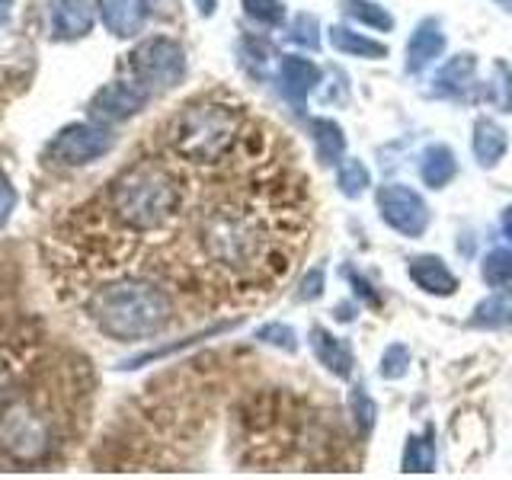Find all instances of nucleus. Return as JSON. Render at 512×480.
Here are the masks:
<instances>
[{
  "label": "nucleus",
  "mask_w": 512,
  "mask_h": 480,
  "mask_svg": "<svg viewBox=\"0 0 512 480\" xmlns=\"http://www.w3.org/2000/svg\"><path fill=\"white\" fill-rule=\"evenodd\" d=\"M308 224L304 180L288 167H272L205 205L192 240L208 279L237 298H260L295 266Z\"/></svg>",
  "instance_id": "1"
},
{
  "label": "nucleus",
  "mask_w": 512,
  "mask_h": 480,
  "mask_svg": "<svg viewBox=\"0 0 512 480\" xmlns=\"http://www.w3.org/2000/svg\"><path fill=\"white\" fill-rule=\"evenodd\" d=\"M186 208V176L164 157H141L106 186L103 212L125 237L167 234Z\"/></svg>",
  "instance_id": "2"
},
{
  "label": "nucleus",
  "mask_w": 512,
  "mask_h": 480,
  "mask_svg": "<svg viewBox=\"0 0 512 480\" xmlns=\"http://www.w3.org/2000/svg\"><path fill=\"white\" fill-rule=\"evenodd\" d=\"M250 138L244 106L224 100H196L176 112L167 128V148L173 157L196 167H221L237 157Z\"/></svg>",
  "instance_id": "3"
},
{
  "label": "nucleus",
  "mask_w": 512,
  "mask_h": 480,
  "mask_svg": "<svg viewBox=\"0 0 512 480\" xmlns=\"http://www.w3.org/2000/svg\"><path fill=\"white\" fill-rule=\"evenodd\" d=\"M87 311L106 336L128 343L167 330L173 320V301L164 288L148 279H119L96 288Z\"/></svg>",
  "instance_id": "4"
},
{
  "label": "nucleus",
  "mask_w": 512,
  "mask_h": 480,
  "mask_svg": "<svg viewBox=\"0 0 512 480\" xmlns=\"http://www.w3.org/2000/svg\"><path fill=\"white\" fill-rule=\"evenodd\" d=\"M55 420L39 400L10 397L0 407V452L16 464H36L52 455Z\"/></svg>",
  "instance_id": "5"
},
{
  "label": "nucleus",
  "mask_w": 512,
  "mask_h": 480,
  "mask_svg": "<svg viewBox=\"0 0 512 480\" xmlns=\"http://www.w3.org/2000/svg\"><path fill=\"white\" fill-rule=\"evenodd\" d=\"M128 71L132 80H138L141 87L154 90H170L183 80L186 74V52L180 42H173L167 36L144 39L132 55H128Z\"/></svg>",
  "instance_id": "6"
},
{
  "label": "nucleus",
  "mask_w": 512,
  "mask_h": 480,
  "mask_svg": "<svg viewBox=\"0 0 512 480\" xmlns=\"http://www.w3.org/2000/svg\"><path fill=\"white\" fill-rule=\"evenodd\" d=\"M109 148H112V135L106 128L80 122V125L61 128L58 138L48 144V157L58 160V164L80 167V164H90L96 157H103Z\"/></svg>",
  "instance_id": "7"
},
{
  "label": "nucleus",
  "mask_w": 512,
  "mask_h": 480,
  "mask_svg": "<svg viewBox=\"0 0 512 480\" xmlns=\"http://www.w3.org/2000/svg\"><path fill=\"white\" fill-rule=\"evenodd\" d=\"M378 208H381L384 224H391V228L404 237H420L429 224L426 202L407 186H384L378 192Z\"/></svg>",
  "instance_id": "8"
},
{
  "label": "nucleus",
  "mask_w": 512,
  "mask_h": 480,
  "mask_svg": "<svg viewBox=\"0 0 512 480\" xmlns=\"http://www.w3.org/2000/svg\"><path fill=\"white\" fill-rule=\"evenodd\" d=\"M148 100H151V90L141 87L138 80H116V84L103 87L90 100V116L96 122H122V119H132L135 112H141Z\"/></svg>",
  "instance_id": "9"
},
{
  "label": "nucleus",
  "mask_w": 512,
  "mask_h": 480,
  "mask_svg": "<svg viewBox=\"0 0 512 480\" xmlns=\"http://www.w3.org/2000/svg\"><path fill=\"white\" fill-rule=\"evenodd\" d=\"M100 16L112 36H138L151 16L148 0H100Z\"/></svg>",
  "instance_id": "10"
},
{
  "label": "nucleus",
  "mask_w": 512,
  "mask_h": 480,
  "mask_svg": "<svg viewBox=\"0 0 512 480\" xmlns=\"http://www.w3.org/2000/svg\"><path fill=\"white\" fill-rule=\"evenodd\" d=\"M48 23H52L55 39H80L93 26L90 0H52L48 7Z\"/></svg>",
  "instance_id": "11"
},
{
  "label": "nucleus",
  "mask_w": 512,
  "mask_h": 480,
  "mask_svg": "<svg viewBox=\"0 0 512 480\" xmlns=\"http://www.w3.org/2000/svg\"><path fill=\"white\" fill-rule=\"evenodd\" d=\"M279 80H282L285 100L301 112V109H304V100H308V93L317 87L320 71L314 68L311 61H304V58H298V55H288V58H282Z\"/></svg>",
  "instance_id": "12"
},
{
  "label": "nucleus",
  "mask_w": 512,
  "mask_h": 480,
  "mask_svg": "<svg viewBox=\"0 0 512 480\" xmlns=\"http://www.w3.org/2000/svg\"><path fill=\"white\" fill-rule=\"evenodd\" d=\"M311 349L317 362L327 368V372L340 375V378H349L352 375V365H356V359H352V349L346 340H336L333 333H327L324 327H311Z\"/></svg>",
  "instance_id": "13"
},
{
  "label": "nucleus",
  "mask_w": 512,
  "mask_h": 480,
  "mask_svg": "<svg viewBox=\"0 0 512 480\" xmlns=\"http://www.w3.org/2000/svg\"><path fill=\"white\" fill-rule=\"evenodd\" d=\"M410 279L416 288H423L426 295H455L458 279L455 272L448 269L439 256H416L410 263Z\"/></svg>",
  "instance_id": "14"
},
{
  "label": "nucleus",
  "mask_w": 512,
  "mask_h": 480,
  "mask_svg": "<svg viewBox=\"0 0 512 480\" xmlns=\"http://www.w3.org/2000/svg\"><path fill=\"white\" fill-rule=\"evenodd\" d=\"M445 48V36L436 20H423L413 29L410 45H407V71H423L426 64H432Z\"/></svg>",
  "instance_id": "15"
},
{
  "label": "nucleus",
  "mask_w": 512,
  "mask_h": 480,
  "mask_svg": "<svg viewBox=\"0 0 512 480\" xmlns=\"http://www.w3.org/2000/svg\"><path fill=\"white\" fill-rule=\"evenodd\" d=\"M506 148H509L506 132L493 119H477L474 122V157H477L480 167L500 164Z\"/></svg>",
  "instance_id": "16"
},
{
  "label": "nucleus",
  "mask_w": 512,
  "mask_h": 480,
  "mask_svg": "<svg viewBox=\"0 0 512 480\" xmlns=\"http://www.w3.org/2000/svg\"><path fill=\"white\" fill-rule=\"evenodd\" d=\"M455 170H458V164H455L452 148H445V144H429V148L423 151L420 176H423V183H426V186L442 189V186L455 176Z\"/></svg>",
  "instance_id": "17"
},
{
  "label": "nucleus",
  "mask_w": 512,
  "mask_h": 480,
  "mask_svg": "<svg viewBox=\"0 0 512 480\" xmlns=\"http://www.w3.org/2000/svg\"><path fill=\"white\" fill-rule=\"evenodd\" d=\"M474 71H477V58L474 55H455L452 61L445 64V68L436 74V93L442 96H455L461 90L471 87L474 80Z\"/></svg>",
  "instance_id": "18"
},
{
  "label": "nucleus",
  "mask_w": 512,
  "mask_h": 480,
  "mask_svg": "<svg viewBox=\"0 0 512 480\" xmlns=\"http://www.w3.org/2000/svg\"><path fill=\"white\" fill-rule=\"evenodd\" d=\"M311 135H314V144H317L320 164H324V167H333L336 160L343 157V151H346L343 128L336 125L333 119H314V122H311Z\"/></svg>",
  "instance_id": "19"
},
{
  "label": "nucleus",
  "mask_w": 512,
  "mask_h": 480,
  "mask_svg": "<svg viewBox=\"0 0 512 480\" xmlns=\"http://www.w3.org/2000/svg\"><path fill=\"white\" fill-rule=\"evenodd\" d=\"M330 45L336 52H346V55H359V58H384L388 48L381 42L362 36V32H352L349 26H333L330 29Z\"/></svg>",
  "instance_id": "20"
},
{
  "label": "nucleus",
  "mask_w": 512,
  "mask_h": 480,
  "mask_svg": "<svg viewBox=\"0 0 512 480\" xmlns=\"http://www.w3.org/2000/svg\"><path fill=\"white\" fill-rule=\"evenodd\" d=\"M404 471L407 474H429L436 471V442H432V429L423 436H413L404 448Z\"/></svg>",
  "instance_id": "21"
},
{
  "label": "nucleus",
  "mask_w": 512,
  "mask_h": 480,
  "mask_svg": "<svg viewBox=\"0 0 512 480\" xmlns=\"http://www.w3.org/2000/svg\"><path fill=\"white\" fill-rule=\"evenodd\" d=\"M484 279L496 292L512 295V250L496 247L484 256Z\"/></svg>",
  "instance_id": "22"
},
{
  "label": "nucleus",
  "mask_w": 512,
  "mask_h": 480,
  "mask_svg": "<svg viewBox=\"0 0 512 480\" xmlns=\"http://www.w3.org/2000/svg\"><path fill=\"white\" fill-rule=\"evenodd\" d=\"M474 327H509L512 330V295H493L477 304L474 311Z\"/></svg>",
  "instance_id": "23"
},
{
  "label": "nucleus",
  "mask_w": 512,
  "mask_h": 480,
  "mask_svg": "<svg viewBox=\"0 0 512 480\" xmlns=\"http://www.w3.org/2000/svg\"><path fill=\"white\" fill-rule=\"evenodd\" d=\"M343 10H346L349 20H356L362 26H372V29H381V32L394 26V16L384 7L372 4V0H343Z\"/></svg>",
  "instance_id": "24"
},
{
  "label": "nucleus",
  "mask_w": 512,
  "mask_h": 480,
  "mask_svg": "<svg viewBox=\"0 0 512 480\" xmlns=\"http://www.w3.org/2000/svg\"><path fill=\"white\" fill-rule=\"evenodd\" d=\"M368 183H372V173L365 170L362 160H343L340 173H336V186H340L343 196H349V199L362 196V192L368 189Z\"/></svg>",
  "instance_id": "25"
},
{
  "label": "nucleus",
  "mask_w": 512,
  "mask_h": 480,
  "mask_svg": "<svg viewBox=\"0 0 512 480\" xmlns=\"http://www.w3.org/2000/svg\"><path fill=\"white\" fill-rule=\"evenodd\" d=\"M490 100L496 109L512 112V68L506 61H493V77H490Z\"/></svg>",
  "instance_id": "26"
},
{
  "label": "nucleus",
  "mask_w": 512,
  "mask_h": 480,
  "mask_svg": "<svg viewBox=\"0 0 512 480\" xmlns=\"http://www.w3.org/2000/svg\"><path fill=\"white\" fill-rule=\"evenodd\" d=\"M349 410H352V420H356L359 432H372L378 410H375V400L365 394V388L349 391Z\"/></svg>",
  "instance_id": "27"
},
{
  "label": "nucleus",
  "mask_w": 512,
  "mask_h": 480,
  "mask_svg": "<svg viewBox=\"0 0 512 480\" xmlns=\"http://www.w3.org/2000/svg\"><path fill=\"white\" fill-rule=\"evenodd\" d=\"M244 10L250 20L263 23V26H279L285 20V7L279 0H244Z\"/></svg>",
  "instance_id": "28"
},
{
  "label": "nucleus",
  "mask_w": 512,
  "mask_h": 480,
  "mask_svg": "<svg viewBox=\"0 0 512 480\" xmlns=\"http://www.w3.org/2000/svg\"><path fill=\"white\" fill-rule=\"evenodd\" d=\"M317 29L320 26H317V20L311 13H298L292 20V26H288V39L304 45V48H317L320 45V32Z\"/></svg>",
  "instance_id": "29"
},
{
  "label": "nucleus",
  "mask_w": 512,
  "mask_h": 480,
  "mask_svg": "<svg viewBox=\"0 0 512 480\" xmlns=\"http://www.w3.org/2000/svg\"><path fill=\"white\" fill-rule=\"evenodd\" d=\"M256 340H263L269 346H279L285 352H295L298 343H295V330L292 327H285V324H266L256 330Z\"/></svg>",
  "instance_id": "30"
},
{
  "label": "nucleus",
  "mask_w": 512,
  "mask_h": 480,
  "mask_svg": "<svg viewBox=\"0 0 512 480\" xmlns=\"http://www.w3.org/2000/svg\"><path fill=\"white\" fill-rule=\"evenodd\" d=\"M407 365H410V352L407 346H388V352H384V359H381V375L384 378H404L407 375Z\"/></svg>",
  "instance_id": "31"
},
{
  "label": "nucleus",
  "mask_w": 512,
  "mask_h": 480,
  "mask_svg": "<svg viewBox=\"0 0 512 480\" xmlns=\"http://www.w3.org/2000/svg\"><path fill=\"white\" fill-rule=\"evenodd\" d=\"M320 292H324V269H314V272L304 276V282L298 288V298L311 301V298H320Z\"/></svg>",
  "instance_id": "32"
},
{
  "label": "nucleus",
  "mask_w": 512,
  "mask_h": 480,
  "mask_svg": "<svg viewBox=\"0 0 512 480\" xmlns=\"http://www.w3.org/2000/svg\"><path fill=\"white\" fill-rule=\"evenodd\" d=\"M13 205H16V192L10 186V180L4 173H0V224H4L13 212Z\"/></svg>",
  "instance_id": "33"
},
{
  "label": "nucleus",
  "mask_w": 512,
  "mask_h": 480,
  "mask_svg": "<svg viewBox=\"0 0 512 480\" xmlns=\"http://www.w3.org/2000/svg\"><path fill=\"white\" fill-rule=\"evenodd\" d=\"M13 375H16V365L10 359V352L0 349V394H4L10 384H13Z\"/></svg>",
  "instance_id": "34"
},
{
  "label": "nucleus",
  "mask_w": 512,
  "mask_h": 480,
  "mask_svg": "<svg viewBox=\"0 0 512 480\" xmlns=\"http://www.w3.org/2000/svg\"><path fill=\"white\" fill-rule=\"evenodd\" d=\"M346 276H349V282H352V285H356L359 298H368V304H375V308H378V298H375V292H372V285H368L365 279H359V276H356V272H352V269L346 272Z\"/></svg>",
  "instance_id": "35"
},
{
  "label": "nucleus",
  "mask_w": 512,
  "mask_h": 480,
  "mask_svg": "<svg viewBox=\"0 0 512 480\" xmlns=\"http://www.w3.org/2000/svg\"><path fill=\"white\" fill-rule=\"evenodd\" d=\"M196 7H199V13H202V16H212V13H215V7H218V0H196Z\"/></svg>",
  "instance_id": "36"
},
{
  "label": "nucleus",
  "mask_w": 512,
  "mask_h": 480,
  "mask_svg": "<svg viewBox=\"0 0 512 480\" xmlns=\"http://www.w3.org/2000/svg\"><path fill=\"white\" fill-rule=\"evenodd\" d=\"M503 231H506V237L512 240V205L503 212Z\"/></svg>",
  "instance_id": "37"
},
{
  "label": "nucleus",
  "mask_w": 512,
  "mask_h": 480,
  "mask_svg": "<svg viewBox=\"0 0 512 480\" xmlns=\"http://www.w3.org/2000/svg\"><path fill=\"white\" fill-rule=\"evenodd\" d=\"M7 16H10V0H0V26L7 23Z\"/></svg>",
  "instance_id": "38"
},
{
  "label": "nucleus",
  "mask_w": 512,
  "mask_h": 480,
  "mask_svg": "<svg viewBox=\"0 0 512 480\" xmlns=\"http://www.w3.org/2000/svg\"><path fill=\"white\" fill-rule=\"evenodd\" d=\"M496 4H500V7H503L506 13H512V0H496Z\"/></svg>",
  "instance_id": "39"
}]
</instances>
